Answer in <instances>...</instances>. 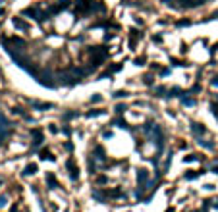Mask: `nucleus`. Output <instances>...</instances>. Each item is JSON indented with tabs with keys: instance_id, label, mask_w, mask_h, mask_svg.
<instances>
[{
	"instance_id": "2",
	"label": "nucleus",
	"mask_w": 218,
	"mask_h": 212,
	"mask_svg": "<svg viewBox=\"0 0 218 212\" xmlns=\"http://www.w3.org/2000/svg\"><path fill=\"white\" fill-rule=\"evenodd\" d=\"M46 183H49L50 189H56L58 187V185H56V177L52 176V174H46Z\"/></svg>"
},
{
	"instance_id": "3",
	"label": "nucleus",
	"mask_w": 218,
	"mask_h": 212,
	"mask_svg": "<svg viewBox=\"0 0 218 212\" xmlns=\"http://www.w3.org/2000/svg\"><path fill=\"white\" fill-rule=\"evenodd\" d=\"M37 172V164H29L27 168H25V176H29V174H35Z\"/></svg>"
},
{
	"instance_id": "4",
	"label": "nucleus",
	"mask_w": 218,
	"mask_h": 212,
	"mask_svg": "<svg viewBox=\"0 0 218 212\" xmlns=\"http://www.w3.org/2000/svg\"><path fill=\"white\" fill-rule=\"evenodd\" d=\"M6 204V197H0V206H4Z\"/></svg>"
},
{
	"instance_id": "1",
	"label": "nucleus",
	"mask_w": 218,
	"mask_h": 212,
	"mask_svg": "<svg viewBox=\"0 0 218 212\" xmlns=\"http://www.w3.org/2000/svg\"><path fill=\"white\" fill-rule=\"evenodd\" d=\"M66 168L70 170V176H72V179H77L79 172H77V168H75V162H73V158H70V160L66 162Z\"/></svg>"
}]
</instances>
